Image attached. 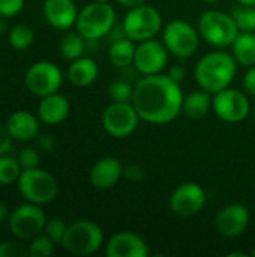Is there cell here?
<instances>
[{"label": "cell", "mask_w": 255, "mask_h": 257, "mask_svg": "<svg viewBox=\"0 0 255 257\" xmlns=\"http://www.w3.org/2000/svg\"><path fill=\"white\" fill-rule=\"evenodd\" d=\"M204 2H207V3H215V2H218V0H204Z\"/></svg>", "instance_id": "7bdbcfd3"}, {"label": "cell", "mask_w": 255, "mask_h": 257, "mask_svg": "<svg viewBox=\"0 0 255 257\" xmlns=\"http://www.w3.org/2000/svg\"><path fill=\"white\" fill-rule=\"evenodd\" d=\"M248 223L249 212L243 205L239 203L224 206L215 218V227L224 238H237L243 233Z\"/></svg>", "instance_id": "9a60e30c"}, {"label": "cell", "mask_w": 255, "mask_h": 257, "mask_svg": "<svg viewBox=\"0 0 255 257\" xmlns=\"http://www.w3.org/2000/svg\"><path fill=\"white\" fill-rule=\"evenodd\" d=\"M168 60V50L165 44L156 41L155 38L141 41L135 48L134 56V66L138 72L144 75L159 74Z\"/></svg>", "instance_id": "4fadbf2b"}, {"label": "cell", "mask_w": 255, "mask_h": 257, "mask_svg": "<svg viewBox=\"0 0 255 257\" xmlns=\"http://www.w3.org/2000/svg\"><path fill=\"white\" fill-rule=\"evenodd\" d=\"M117 3H119V5H122V6H125V8L132 9V8H137V6L144 5V3H146V0H117Z\"/></svg>", "instance_id": "f35d334b"}, {"label": "cell", "mask_w": 255, "mask_h": 257, "mask_svg": "<svg viewBox=\"0 0 255 257\" xmlns=\"http://www.w3.org/2000/svg\"><path fill=\"white\" fill-rule=\"evenodd\" d=\"M23 8L24 0H0V17H15L23 11Z\"/></svg>", "instance_id": "836d02e7"}, {"label": "cell", "mask_w": 255, "mask_h": 257, "mask_svg": "<svg viewBox=\"0 0 255 257\" xmlns=\"http://www.w3.org/2000/svg\"><path fill=\"white\" fill-rule=\"evenodd\" d=\"M17 160H18V163H20L21 169H23V170H26V169H35V167H39V160H41V157H39L38 149L27 146V148H24V149L20 152V155H18V158H17Z\"/></svg>", "instance_id": "1f68e13d"}, {"label": "cell", "mask_w": 255, "mask_h": 257, "mask_svg": "<svg viewBox=\"0 0 255 257\" xmlns=\"http://www.w3.org/2000/svg\"><path fill=\"white\" fill-rule=\"evenodd\" d=\"M27 245H23L15 241L0 242V257H27Z\"/></svg>", "instance_id": "d6a6232c"}, {"label": "cell", "mask_w": 255, "mask_h": 257, "mask_svg": "<svg viewBox=\"0 0 255 257\" xmlns=\"http://www.w3.org/2000/svg\"><path fill=\"white\" fill-rule=\"evenodd\" d=\"M9 44L15 50H26L35 41V32L27 24H17L9 30Z\"/></svg>", "instance_id": "484cf974"}, {"label": "cell", "mask_w": 255, "mask_h": 257, "mask_svg": "<svg viewBox=\"0 0 255 257\" xmlns=\"http://www.w3.org/2000/svg\"><path fill=\"white\" fill-rule=\"evenodd\" d=\"M66 229H68V224H66L62 218L53 217V218L47 220L45 227H44V233H45L54 244H62L63 236H65V233H66Z\"/></svg>", "instance_id": "f546056e"}, {"label": "cell", "mask_w": 255, "mask_h": 257, "mask_svg": "<svg viewBox=\"0 0 255 257\" xmlns=\"http://www.w3.org/2000/svg\"><path fill=\"white\" fill-rule=\"evenodd\" d=\"M237 62L234 56L225 51H213L203 56L195 66V80L198 86L209 93H216L230 87L234 80Z\"/></svg>", "instance_id": "7a4b0ae2"}, {"label": "cell", "mask_w": 255, "mask_h": 257, "mask_svg": "<svg viewBox=\"0 0 255 257\" xmlns=\"http://www.w3.org/2000/svg\"><path fill=\"white\" fill-rule=\"evenodd\" d=\"M114 23L116 14L108 2H92L78 12L75 27L86 41H96L108 35Z\"/></svg>", "instance_id": "277c9868"}, {"label": "cell", "mask_w": 255, "mask_h": 257, "mask_svg": "<svg viewBox=\"0 0 255 257\" xmlns=\"http://www.w3.org/2000/svg\"><path fill=\"white\" fill-rule=\"evenodd\" d=\"M63 75L57 65L48 60L35 62L24 74V84L35 96H47L57 92L62 86Z\"/></svg>", "instance_id": "9c48e42d"}, {"label": "cell", "mask_w": 255, "mask_h": 257, "mask_svg": "<svg viewBox=\"0 0 255 257\" xmlns=\"http://www.w3.org/2000/svg\"><path fill=\"white\" fill-rule=\"evenodd\" d=\"M93 2H108V0H93Z\"/></svg>", "instance_id": "ee69618b"}, {"label": "cell", "mask_w": 255, "mask_h": 257, "mask_svg": "<svg viewBox=\"0 0 255 257\" xmlns=\"http://www.w3.org/2000/svg\"><path fill=\"white\" fill-rule=\"evenodd\" d=\"M86 48V39L80 32H68L60 41V53L66 60L80 59Z\"/></svg>", "instance_id": "d4e9b609"}, {"label": "cell", "mask_w": 255, "mask_h": 257, "mask_svg": "<svg viewBox=\"0 0 255 257\" xmlns=\"http://www.w3.org/2000/svg\"><path fill=\"white\" fill-rule=\"evenodd\" d=\"M108 257H147L149 247L146 241L134 232H119L107 244Z\"/></svg>", "instance_id": "2e32d148"}, {"label": "cell", "mask_w": 255, "mask_h": 257, "mask_svg": "<svg viewBox=\"0 0 255 257\" xmlns=\"http://www.w3.org/2000/svg\"><path fill=\"white\" fill-rule=\"evenodd\" d=\"M198 32L186 21L176 20L164 29V44L179 59L191 57L198 48Z\"/></svg>", "instance_id": "30bf717a"}, {"label": "cell", "mask_w": 255, "mask_h": 257, "mask_svg": "<svg viewBox=\"0 0 255 257\" xmlns=\"http://www.w3.org/2000/svg\"><path fill=\"white\" fill-rule=\"evenodd\" d=\"M231 17L240 32H255V6L240 5L231 11Z\"/></svg>", "instance_id": "83f0119b"}, {"label": "cell", "mask_w": 255, "mask_h": 257, "mask_svg": "<svg viewBox=\"0 0 255 257\" xmlns=\"http://www.w3.org/2000/svg\"><path fill=\"white\" fill-rule=\"evenodd\" d=\"M47 223V215L41 205L23 203L17 206L8 218L11 233L21 241H30L33 236L44 232Z\"/></svg>", "instance_id": "ba28073f"}, {"label": "cell", "mask_w": 255, "mask_h": 257, "mask_svg": "<svg viewBox=\"0 0 255 257\" xmlns=\"http://www.w3.org/2000/svg\"><path fill=\"white\" fill-rule=\"evenodd\" d=\"M71 105L65 95L54 92L51 95L42 96L38 105V117L45 125H59L69 114Z\"/></svg>", "instance_id": "ffe728a7"}, {"label": "cell", "mask_w": 255, "mask_h": 257, "mask_svg": "<svg viewBox=\"0 0 255 257\" xmlns=\"http://www.w3.org/2000/svg\"><path fill=\"white\" fill-rule=\"evenodd\" d=\"M243 87H245V90L249 95L255 96V65L254 66H249L248 72L245 74V77H243Z\"/></svg>", "instance_id": "8d00e7d4"}, {"label": "cell", "mask_w": 255, "mask_h": 257, "mask_svg": "<svg viewBox=\"0 0 255 257\" xmlns=\"http://www.w3.org/2000/svg\"><path fill=\"white\" fill-rule=\"evenodd\" d=\"M134 42L135 41H132L126 36L114 39L110 45V50H108L110 62L119 68H125V66L131 65L134 62L135 48H137V45Z\"/></svg>", "instance_id": "cb8c5ba5"}, {"label": "cell", "mask_w": 255, "mask_h": 257, "mask_svg": "<svg viewBox=\"0 0 255 257\" xmlns=\"http://www.w3.org/2000/svg\"><path fill=\"white\" fill-rule=\"evenodd\" d=\"M54 242L45 235V233H39L36 236H33L27 245V251L29 257H48L53 254L54 251Z\"/></svg>", "instance_id": "f1b7e54d"}, {"label": "cell", "mask_w": 255, "mask_h": 257, "mask_svg": "<svg viewBox=\"0 0 255 257\" xmlns=\"http://www.w3.org/2000/svg\"><path fill=\"white\" fill-rule=\"evenodd\" d=\"M254 119H255V108H254Z\"/></svg>", "instance_id": "bcb514c9"}, {"label": "cell", "mask_w": 255, "mask_h": 257, "mask_svg": "<svg viewBox=\"0 0 255 257\" xmlns=\"http://www.w3.org/2000/svg\"><path fill=\"white\" fill-rule=\"evenodd\" d=\"M212 108L219 119L230 123H237L246 119L251 105L248 98L240 90L227 87L215 93L212 98Z\"/></svg>", "instance_id": "7c38bea8"}, {"label": "cell", "mask_w": 255, "mask_h": 257, "mask_svg": "<svg viewBox=\"0 0 255 257\" xmlns=\"http://www.w3.org/2000/svg\"><path fill=\"white\" fill-rule=\"evenodd\" d=\"M6 32V24H5V17H0V35Z\"/></svg>", "instance_id": "60d3db41"}, {"label": "cell", "mask_w": 255, "mask_h": 257, "mask_svg": "<svg viewBox=\"0 0 255 257\" xmlns=\"http://www.w3.org/2000/svg\"><path fill=\"white\" fill-rule=\"evenodd\" d=\"M198 32L209 44L225 48L231 47L240 33L231 14L221 11H206L198 18Z\"/></svg>", "instance_id": "8992f818"}, {"label": "cell", "mask_w": 255, "mask_h": 257, "mask_svg": "<svg viewBox=\"0 0 255 257\" xmlns=\"http://www.w3.org/2000/svg\"><path fill=\"white\" fill-rule=\"evenodd\" d=\"M23 169L18 160L9 157L8 154L0 155V185L17 184Z\"/></svg>", "instance_id": "4316f807"}, {"label": "cell", "mask_w": 255, "mask_h": 257, "mask_svg": "<svg viewBox=\"0 0 255 257\" xmlns=\"http://www.w3.org/2000/svg\"><path fill=\"white\" fill-rule=\"evenodd\" d=\"M123 167L122 163L114 157H107L96 161L89 173L90 184L98 190L113 188L122 178Z\"/></svg>", "instance_id": "ac0fdd59"}, {"label": "cell", "mask_w": 255, "mask_h": 257, "mask_svg": "<svg viewBox=\"0 0 255 257\" xmlns=\"http://www.w3.org/2000/svg\"><path fill=\"white\" fill-rule=\"evenodd\" d=\"M132 93H134V89L131 87V84L122 80L111 83L108 87V95L114 102H131Z\"/></svg>", "instance_id": "4dcf8cb0"}, {"label": "cell", "mask_w": 255, "mask_h": 257, "mask_svg": "<svg viewBox=\"0 0 255 257\" xmlns=\"http://www.w3.org/2000/svg\"><path fill=\"white\" fill-rule=\"evenodd\" d=\"M162 27L161 14L147 5H141L129 9V12L123 18V33L126 38L141 42L146 39L155 38Z\"/></svg>", "instance_id": "52a82bcc"}, {"label": "cell", "mask_w": 255, "mask_h": 257, "mask_svg": "<svg viewBox=\"0 0 255 257\" xmlns=\"http://www.w3.org/2000/svg\"><path fill=\"white\" fill-rule=\"evenodd\" d=\"M212 107V98L207 90H195L183 96L182 111L189 119H200L207 114Z\"/></svg>", "instance_id": "7402d4cb"}, {"label": "cell", "mask_w": 255, "mask_h": 257, "mask_svg": "<svg viewBox=\"0 0 255 257\" xmlns=\"http://www.w3.org/2000/svg\"><path fill=\"white\" fill-rule=\"evenodd\" d=\"M42 12L47 23L59 30L71 29L78 17L77 6L72 0H45Z\"/></svg>", "instance_id": "e0dca14e"}, {"label": "cell", "mask_w": 255, "mask_h": 257, "mask_svg": "<svg viewBox=\"0 0 255 257\" xmlns=\"http://www.w3.org/2000/svg\"><path fill=\"white\" fill-rule=\"evenodd\" d=\"M240 5H248V6H255V0H237Z\"/></svg>", "instance_id": "b9f144b4"}, {"label": "cell", "mask_w": 255, "mask_h": 257, "mask_svg": "<svg viewBox=\"0 0 255 257\" xmlns=\"http://www.w3.org/2000/svg\"><path fill=\"white\" fill-rule=\"evenodd\" d=\"M206 203L204 190L195 182L180 184L170 197V208L179 217H192L198 214Z\"/></svg>", "instance_id": "5bb4252c"}, {"label": "cell", "mask_w": 255, "mask_h": 257, "mask_svg": "<svg viewBox=\"0 0 255 257\" xmlns=\"http://www.w3.org/2000/svg\"><path fill=\"white\" fill-rule=\"evenodd\" d=\"M104 244L102 229L90 220H77L68 224L62 241L65 251L74 256H89L96 253Z\"/></svg>", "instance_id": "5b68a950"}, {"label": "cell", "mask_w": 255, "mask_h": 257, "mask_svg": "<svg viewBox=\"0 0 255 257\" xmlns=\"http://www.w3.org/2000/svg\"><path fill=\"white\" fill-rule=\"evenodd\" d=\"M168 77H170L173 81H176V83L183 81V78H185V69H183V66H182V65H174V66H171V68H170V72H168Z\"/></svg>", "instance_id": "74e56055"}, {"label": "cell", "mask_w": 255, "mask_h": 257, "mask_svg": "<svg viewBox=\"0 0 255 257\" xmlns=\"http://www.w3.org/2000/svg\"><path fill=\"white\" fill-rule=\"evenodd\" d=\"M54 146H56V142L50 134H42L36 137V148L41 149L42 152H51Z\"/></svg>", "instance_id": "d590c367"}, {"label": "cell", "mask_w": 255, "mask_h": 257, "mask_svg": "<svg viewBox=\"0 0 255 257\" xmlns=\"http://www.w3.org/2000/svg\"><path fill=\"white\" fill-rule=\"evenodd\" d=\"M138 113L132 102H111L102 114L104 130L116 139H123L132 134L138 125Z\"/></svg>", "instance_id": "8fae6325"}, {"label": "cell", "mask_w": 255, "mask_h": 257, "mask_svg": "<svg viewBox=\"0 0 255 257\" xmlns=\"http://www.w3.org/2000/svg\"><path fill=\"white\" fill-rule=\"evenodd\" d=\"M17 187L26 202L41 206L53 202L59 191L56 178L39 167L23 170L17 181Z\"/></svg>", "instance_id": "3957f363"}, {"label": "cell", "mask_w": 255, "mask_h": 257, "mask_svg": "<svg viewBox=\"0 0 255 257\" xmlns=\"http://www.w3.org/2000/svg\"><path fill=\"white\" fill-rule=\"evenodd\" d=\"M14 139L11 137L6 123L0 122V155H5L11 151Z\"/></svg>", "instance_id": "e575fe53"}, {"label": "cell", "mask_w": 255, "mask_h": 257, "mask_svg": "<svg viewBox=\"0 0 255 257\" xmlns=\"http://www.w3.org/2000/svg\"><path fill=\"white\" fill-rule=\"evenodd\" d=\"M131 102L140 119L162 125L180 114L183 93L179 83L173 81L168 75L153 74L146 75L135 84Z\"/></svg>", "instance_id": "6da1fadb"}, {"label": "cell", "mask_w": 255, "mask_h": 257, "mask_svg": "<svg viewBox=\"0 0 255 257\" xmlns=\"http://www.w3.org/2000/svg\"><path fill=\"white\" fill-rule=\"evenodd\" d=\"M252 256L255 257V247H254V250H252Z\"/></svg>", "instance_id": "f6af8a7d"}, {"label": "cell", "mask_w": 255, "mask_h": 257, "mask_svg": "<svg viewBox=\"0 0 255 257\" xmlns=\"http://www.w3.org/2000/svg\"><path fill=\"white\" fill-rule=\"evenodd\" d=\"M98 77V65L90 57H80L72 60L68 68V78L77 87H86L92 84Z\"/></svg>", "instance_id": "44dd1931"}, {"label": "cell", "mask_w": 255, "mask_h": 257, "mask_svg": "<svg viewBox=\"0 0 255 257\" xmlns=\"http://www.w3.org/2000/svg\"><path fill=\"white\" fill-rule=\"evenodd\" d=\"M8 131L15 142H30L39 136V117L26 110L14 111L6 120Z\"/></svg>", "instance_id": "d6986e66"}, {"label": "cell", "mask_w": 255, "mask_h": 257, "mask_svg": "<svg viewBox=\"0 0 255 257\" xmlns=\"http://www.w3.org/2000/svg\"><path fill=\"white\" fill-rule=\"evenodd\" d=\"M9 218V212H8V206L0 200V224H3L6 220Z\"/></svg>", "instance_id": "ab89813d"}, {"label": "cell", "mask_w": 255, "mask_h": 257, "mask_svg": "<svg viewBox=\"0 0 255 257\" xmlns=\"http://www.w3.org/2000/svg\"><path fill=\"white\" fill-rule=\"evenodd\" d=\"M233 56L237 63L243 66H254L255 65V32H240L234 39L233 45Z\"/></svg>", "instance_id": "603a6c76"}]
</instances>
